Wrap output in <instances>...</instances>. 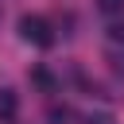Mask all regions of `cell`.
<instances>
[{
  "instance_id": "cell-3",
  "label": "cell",
  "mask_w": 124,
  "mask_h": 124,
  "mask_svg": "<svg viewBox=\"0 0 124 124\" xmlns=\"http://www.w3.org/2000/svg\"><path fill=\"white\" fill-rule=\"evenodd\" d=\"M97 8L108 12V16H116V12H124V0H97Z\"/></svg>"
},
{
  "instance_id": "cell-4",
  "label": "cell",
  "mask_w": 124,
  "mask_h": 124,
  "mask_svg": "<svg viewBox=\"0 0 124 124\" xmlns=\"http://www.w3.org/2000/svg\"><path fill=\"white\" fill-rule=\"evenodd\" d=\"M31 78H35V81H39V85H43V89H54V78H50V74H46V70H43V66H39V70H35V74H31Z\"/></svg>"
},
{
  "instance_id": "cell-5",
  "label": "cell",
  "mask_w": 124,
  "mask_h": 124,
  "mask_svg": "<svg viewBox=\"0 0 124 124\" xmlns=\"http://www.w3.org/2000/svg\"><path fill=\"white\" fill-rule=\"evenodd\" d=\"M85 124H112V116H89Z\"/></svg>"
},
{
  "instance_id": "cell-2",
  "label": "cell",
  "mask_w": 124,
  "mask_h": 124,
  "mask_svg": "<svg viewBox=\"0 0 124 124\" xmlns=\"http://www.w3.org/2000/svg\"><path fill=\"white\" fill-rule=\"evenodd\" d=\"M0 116H4V120L16 116V93H12V89H0Z\"/></svg>"
},
{
  "instance_id": "cell-1",
  "label": "cell",
  "mask_w": 124,
  "mask_h": 124,
  "mask_svg": "<svg viewBox=\"0 0 124 124\" xmlns=\"http://www.w3.org/2000/svg\"><path fill=\"white\" fill-rule=\"evenodd\" d=\"M19 35L27 43H35V46H54V31H50V23L43 16H23L19 19Z\"/></svg>"
}]
</instances>
